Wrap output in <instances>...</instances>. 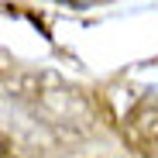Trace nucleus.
Listing matches in <instances>:
<instances>
[{"instance_id": "f257e3e1", "label": "nucleus", "mask_w": 158, "mask_h": 158, "mask_svg": "<svg viewBox=\"0 0 158 158\" xmlns=\"http://www.w3.org/2000/svg\"><path fill=\"white\" fill-rule=\"evenodd\" d=\"M124 138L131 148H151L158 141V89H148L124 117Z\"/></svg>"}]
</instances>
